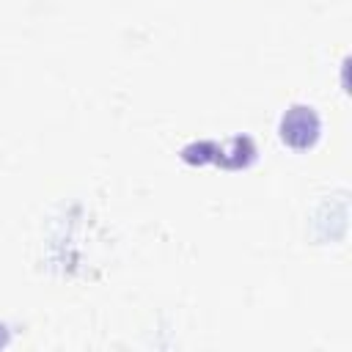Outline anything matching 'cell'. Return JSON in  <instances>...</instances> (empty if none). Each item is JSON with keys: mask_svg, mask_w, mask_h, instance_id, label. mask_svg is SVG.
I'll list each match as a JSON object with an SVG mask.
<instances>
[{"mask_svg": "<svg viewBox=\"0 0 352 352\" xmlns=\"http://www.w3.org/2000/svg\"><path fill=\"white\" fill-rule=\"evenodd\" d=\"M278 135L289 148L305 151L319 140L322 118L311 104H292L278 121Z\"/></svg>", "mask_w": 352, "mask_h": 352, "instance_id": "1", "label": "cell"}]
</instances>
